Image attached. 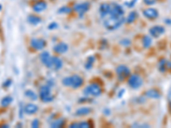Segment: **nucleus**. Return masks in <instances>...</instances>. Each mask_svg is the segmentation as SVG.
<instances>
[{"label": "nucleus", "mask_w": 171, "mask_h": 128, "mask_svg": "<svg viewBox=\"0 0 171 128\" xmlns=\"http://www.w3.org/2000/svg\"><path fill=\"white\" fill-rule=\"evenodd\" d=\"M110 14L112 16H123L124 14V9L123 8L117 3H112L110 4Z\"/></svg>", "instance_id": "6e6552de"}, {"label": "nucleus", "mask_w": 171, "mask_h": 128, "mask_svg": "<svg viewBox=\"0 0 171 128\" xmlns=\"http://www.w3.org/2000/svg\"><path fill=\"white\" fill-rule=\"evenodd\" d=\"M12 97H9V96H6V97L2 98V100H1V105L3 107L9 106V104L12 103Z\"/></svg>", "instance_id": "4be33fe9"}, {"label": "nucleus", "mask_w": 171, "mask_h": 128, "mask_svg": "<svg viewBox=\"0 0 171 128\" xmlns=\"http://www.w3.org/2000/svg\"><path fill=\"white\" fill-rule=\"evenodd\" d=\"M90 8V4L89 3H77L75 5V10L76 11L77 14H79V16H83L85 13L88 11V9Z\"/></svg>", "instance_id": "9d476101"}, {"label": "nucleus", "mask_w": 171, "mask_h": 128, "mask_svg": "<svg viewBox=\"0 0 171 128\" xmlns=\"http://www.w3.org/2000/svg\"><path fill=\"white\" fill-rule=\"evenodd\" d=\"M110 11V5L108 3H103L99 7V13L103 18L109 15Z\"/></svg>", "instance_id": "dca6fc26"}, {"label": "nucleus", "mask_w": 171, "mask_h": 128, "mask_svg": "<svg viewBox=\"0 0 171 128\" xmlns=\"http://www.w3.org/2000/svg\"><path fill=\"white\" fill-rule=\"evenodd\" d=\"M40 97L44 103H50L53 100V96L51 93L50 86L42 85L40 89Z\"/></svg>", "instance_id": "7ed1b4c3"}, {"label": "nucleus", "mask_w": 171, "mask_h": 128, "mask_svg": "<svg viewBox=\"0 0 171 128\" xmlns=\"http://www.w3.org/2000/svg\"><path fill=\"white\" fill-rule=\"evenodd\" d=\"M45 66L47 67L48 69H51V70H59L62 67V60L58 57L51 56L50 59Z\"/></svg>", "instance_id": "39448f33"}, {"label": "nucleus", "mask_w": 171, "mask_h": 128, "mask_svg": "<svg viewBox=\"0 0 171 128\" xmlns=\"http://www.w3.org/2000/svg\"><path fill=\"white\" fill-rule=\"evenodd\" d=\"M128 85L130 86L131 88H133V89H138V88H140L142 84H143V80H142V79L140 78L139 75L137 74H132L128 78Z\"/></svg>", "instance_id": "423d86ee"}, {"label": "nucleus", "mask_w": 171, "mask_h": 128, "mask_svg": "<svg viewBox=\"0 0 171 128\" xmlns=\"http://www.w3.org/2000/svg\"><path fill=\"white\" fill-rule=\"evenodd\" d=\"M51 26H49V28H51V29H52L53 28H56V27H57V25H56V23H52V24H50Z\"/></svg>", "instance_id": "c9c22d12"}, {"label": "nucleus", "mask_w": 171, "mask_h": 128, "mask_svg": "<svg viewBox=\"0 0 171 128\" xmlns=\"http://www.w3.org/2000/svg\"><path fill=\"white\" fill-rule=\"evenodd\" d=\"M46 7H47L46 3H45V1L40 0V1L36 2V3L33 5V9H34V11H35V12L39 13L45 10V9H46Z\"/></svg>", "instance_id": "ddd939ff"}, {"label": "nucleus", "mask_w": 171, "mask_h": 128, "mask_svg": "<svg viewBox=\"0 0 171 128\" xmlns=\"http://www.w3.org/2000/svg\"><path fill=\"white\" fill-rule=\"evenodd\" d=\"M70 11H71V9L67 6H63L58 9V13L60 14H68V13H70Z\"/></svg>", "instance_id": "cd10ccee"}, {"label": "nucleus", "mask_w": 171, "mask_h": 128, "mask_svg": "<svg viewBox=\"0 0 171 128\" xmlns=\"http://www.w3.org/2000/svg\"><path fill=\"white\" fill-rule=\"evenodd\" d=\"M116 75L118 77L119 80H123L125 78H127L128 75H129V69H128V67H126L124 65H120L116 68Z\"/></svg>", "instance_id": "0eeeda50"}, {"label": "nucleus", "mask_w": 171, "mask_h": 128, "mask_svg": "<svg viewBox=\"0 0 171 128\" xmlns=\"http://www.w3.org/2000/svg\"><path fill=\"white\" fill-rule=\"evenodd\" d=\"M79 127L80 128H88L90 127V124L88 122L83 121V122H80L79 123Z\"/></svg>", "instance_id": "c85d7f7f"}, {"label": "nucleus", "mask_w": 171, "mask_h": 128, "mask_svg": "<svg viewBox=\"0 0 171 128\" xmlns=\"http://www.w3.org/2000/svg\"><path fill=\"white\" fill-rule=\"evenodd\" d=\"M125 19L123 16H112L110 14L107 15L104 17V28L108 30H115L122 25L124 22Z\"/></svg>", "instance_id": "f257e3e1"}, {"label": "nucleus", "mask_w": 171, "mask_h": 128, "mask_svg": "<svg viewBox=\"0 0 171 128\" xmlns=\"http://www.w3.org/2000/svg\"><path fill=\"white\" fill-rule=\"evenodd\" d=\"M137 1H138V0H132V1H131V3H128V7H133L134 5V3H136Z\"/></svg>", "instance_id": "72a5a7b5"}, {"label": "nucleus", "mask_w": 171, "mask_h": 128, "mask_svg": "<svg viewBox=\"0 0 171 128\" xmlns=\"http://www.w3.org/2000/svg\"><path fill=\"white\" fill-rule=\"evenodd\" d=\"M62 123H63V120H62V119L56 120L53 121L52 123L51 124V127H54V128L61 127V126H62Z\"/></svg>", "instance_id": "a878e982"}, {"label": "nucleus", "mask_w": 171, "mask_h": 128, "mask_svg": "<svg viewBox=\"0 0 171 128\" xmlns=\"http://www.w3.org/2000/svg\"><path fill=\"white\" fill-rule=\"evenodd\" d=\"M23 111L27 115H33V114H34V113H36L38 111V106L34 104V103H28L24 107Z\"/></svg>", "instance_id": "2eb2a0df"}, {"label": "nucleus", "mask_w": 171, "mask_h": 128, "mask_svg": "<svg viewBox=\"0 0 171 128\" xmlns=\"http://www.w3.org/2000/svg\"><path fill=\"white\" fill-rule=\"evenodd\" d=\"M25 96L27 97H28V98H30L31 100H34L35 101L36 99H37V95H36V93H34V91H31V90H28V91H25Z\"/></svg>", "instance_id": "5701e85b"}, {"label": "nucleus", "mask_w": 171, "mask_h": 128, "mask_svg": "<svg viewBox=\"0 0 171 128\" xmlns=\"http://www.w3.org/2000/svg\"><path fill=\"white\" fill-rule=\"evenodd\" d=\"M144 2L148 5H152L156 2V0H144Z\"/></svg>", "instance_id": "473e14b6"}, {"label": "nucleus", "mask_w": 171, "mask_h": 128, "mask_svg": "<svg viewBox=\"0 0 171 128\" xmlns=\"http://www.w3.org/2000/svg\"><path fill=\"white\" fill-rule=\"evenodd\" d=\"M94 63V56H89L87 59V62L85 63V68L87 69H90L93 67Z\"/></svg>", "instance_id": "b1692460"}, {"label": "nucleus", "mask_w": 171, "mask_h": 128, "mask_svg": "<svg viewBox=\"0 0 171 128\" xmlns=\"http://www.w3.org/2000/svg\"><path fill=\"white\" fill-rule=\"evenodd\" d=\"M62 83L65 86H70L72 88H79L83 84V79L79 75H72L66 77L62 80Z\"/></svg>", "instance_id": "f03ea898"}, {"label": "nucleus", "mask_w": 171, "mask_h": 128, "mask_svg": "<svg viewBox=\"0 0 171 128\" xmlns=\"http://www.w3.org/2000/svg\"><path fill=\"white\" fill-rule=\"evenodd\" d=\"M70 127H73V128L79 127V123H73V124L70 125Z\"/></svg>", "instance_id": "f704fd0d"}, {"label": "nucleus", "mask_w": 171, "mask_h": 128, "mask_svg": "<svg viewBox=\"0 0 171 128\" xmlns=\"http://www.w3.org/2000/svg\"><path fill=\"white\" fill-rule=\"evenodd\" d=\"M28 23H30L31 25H38L39 23L41 22V19L40 17L35 16H29L28 17Z\"/></svg>", "instance_id": "6ab92c4d"}, {"label": "nucleus", "mask_w": 171, "mask_h": 128, "mask_svg": "<svg viewBox=\"0 0 171 128\" xmlns=\"http://www.w3.org/2000/svg\"><path fill=\"white\" fill-rule=\"evenodd\" d=\"M91 110L89 108L87 107H82V108H80L79 110H76L75 112V115L77 116H83V115H87L88 114H90Z\"/></svg>", "instance_id": "a211bd4d"}, {"label": "nucleus", "mask_w": 171, "mask_h": 128, "mask_svg": "<svg viewBox=\"0 0 171 128\" xmlns=\"http://www.w3.org/2000/svg\"><path fill=\"white\" fill-rule=\"evenodd\" d=\"M137 17V14L135 11H132V12L129 14L126 19V22H128V23H131V22H133L135 20V18Z\"/></svg>", "instance_id": "393cba45"}, {"label": "nucleus", "mask_w": 171, "mask_h": 128, "mask_svg": "<svg viewBox=\"0 0 171 128\" xmlns=\"http://www.w3.org/2000/svg\"><path fill=\"white\" fill-rule=\"evenodd\" d=\"M8 126H9L8 125H2V127H8Z\"/></svg>", "instance_id": "4c0bfd02"}, {"label": "nucleus", "mask_w": 171, "mask_h": 128, "mask_svg": "<svg viewBox=\"0 0 171 128\" xmlns=\"http://www.w3.org/2000/svg\"><path fill=\"white\" fill-rule=\"evenodd\" d=\"M143 15L146 18L150 19V20H154V19L158 18V9H154V8H148L144 10Z\"/></svg>", "instance_id": "f8f14e48"}, {"label": "nucleus", "mask_w": 171, "mask_h": 128, "mask_svg": "<svg viewBox=\"0 0 171 128\" xmlns=\"http://www.w3.org/2000/svg\"><path fill=\"white\" fill-rule=\"evenodd\" d=\"M30 44L31 46L34 48V50H42L44 47L45 46V41L43 40L42 38H32L31 41H30Z\"/></svg>", "instance_id": "9b49d317"}, {"label": "nucleus", "mask_w": 171, "mask_h": 128, "mask_svg": "<svg viewBox=\"0 0 171 128\" xmlns=\"http://www.w3.org/2000/svg\"><path fill=\"white\" fill-rule=\"evenodd\" d=\"M31 126L34 128L38 127V126H39V120H37V119L34 120H33L31 123Z\"/></svg>", "instance_id": "c756f323"}, {"label": "nucleus", "mask_w": 171, "mask_h": 128, "mask_svg": "<svg viewBox=\"0 0 171 128\" xmlns=\"http://www.w3.org/2000/svg\"><path fill=\"white\" fill-rule=\"evenodd\" d=\"M68 50V44H65V43H59L57 44L56 46L54 47V51L57 54H62L67 52V50Z\"/></svg>", "instance_id": "4468645a"}, {"label": "nucleus", "mask_w": 171, "mask_h": 128, "mask_svg": "<svg viewBox=\"0 0 171 128\" xmlns=\"http://www.w3.org/2000/svg\"><path fill=\"white\" fill-rule=\"evenodd\" d=\"M169 111L171 113V102H169Z\"/></svg>", "instance_id": "e433bc0d"}, {"label": "nucleus", "mask_w": 171, "mask_h": 128, "mask_svg": "<svg viewBox=\"0 0 171 128\" xmlns=\"http://www.w3.org/2000/svg\"><path fill=\"white\" fill-rule=\"evenodd\" d=\"M11 83H12L11 79H6V80L3 83V86H4V87H9V86H10Z\"/></svg>", "instance_id": "7c9ffc66"}, {"label": "nucleus", "mask_w": 171, "mask_h": 128, "mask_svg": "<svg viewBox=\"0 0 171 128\" xmlns=\"http://www.w3.org/2000/svg\"><path fill=\"white\" fill-rule=\"evenodd\" d=\"M150 34L152 35L153 38H158L160 36H162L165 32V28L163 26H154L152 28H150Z\"/></svg>", "instance_id": "1a4fd4ad"}, {"label": "nucleus", "mask_w": 171, "mask_h": 128, "mask_svg": "<svg viewBox=\"0 0 171 128\" xmlns=\"http://www.w3.org/2000/svg\"><path fill=\"white\" fill-rule=\"evenodd\" d=\"M159 67V70L161 71V72H164L165 70H166V60L165 59H162L160 62H159L158 64Z\"/></svg>", "instance_id": "bb28decb"}, {"label": "nucleus", "mask_w": 171, "mask_h": 128, "mask_svg": "<svg viewBox=\"0 0 171 128\" xmlns=\"http://www.w3.org/2000/svg\"><path fill=\"white\" fill-rule=\"evenodd\" d=\"M121 44L123 45V46H128V44H130V41L127 39V38H124V39H122L121 41Z\"/></svg>", "instance_id": "2f4dec72"}, {"label": "nucleus", "mask_w": 171, "mask_h": 128, "mask_svg": "<svg viewBox=\"0 0 171 128\" xmlns=\"http://www.w3.org/2000/svg\"><path fill=\"white\" fill-rule=\"evenodd\" d=\"M50 57H51V55L49 54L48 51H44V52H42V53L40 54L41 63H43L44 65H45V64L47 63V62H48L49 59H50Z\"/></svg>", "instance_id": "aec40b11"}, {"label": "nucleus", "mask_w": 171, "mask_h": 128, "mask_svg": "<svg viewBox=\"0 0 171 128\" xmlns=\"http://www.w3.org/2000/svg\"><path fill=\"white\" fill-rule=\"evenodd\" d=\"M146 96L149 98H152V99H158L161 97L160 93L155 89H150L148 91H146Z\"/></svg>", "instance_id": "f3484780"}, {"label": "nucleus", "mask_w": 171, "mask_h": 128, "mask_svg": "<svg viewBox=\"0 0 171 128\" xmlns=\"http://www.w3.org/2000/svg\"><path fill=\"white\" fill-rule=\"evenodd\" d=\"M2 9V6H1V4H0V10Z\"/></svg>", "instance_id": "58836bf2"}, {"label": "nucleus", "mask_w": 171, "mask_h": 128, "mask_svg": "<svg viewBox=\"0 0 171 128\" xmlns=\"http://www.w3.org/2000/svg\"><path fill=\"white\" fill-rule=\"evenodd\" d=\"M101 88L99 85L97 84H91L87 85V87L83 90L85 95L87 96H92V97H99L101 94Z\"/></svg>", "instance_id": "20e7f679"}, {"label": "nucleus", "mask_w": 171, "mask_h": 128, "mask_svg": "<svg viewBox=\"0 0 171 128\" xmlns=\"http://www.w3.org/2000/svg\"><path fill=\"white\" fill-rule=\"evenodd\" d=\"M152 43V38L149 36H144L143 38H142V44H143L144 48H149L151 46V44Z\"/></svg>", "instance_id": "412c9836"}]
</instances>
